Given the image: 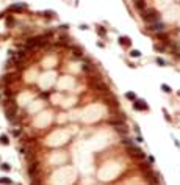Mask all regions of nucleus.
I'll use <instances>...</instances> for the list:
<instances>
[{
	"label": "nucleus",
	"mask_w": 180,
	"mask_h": 185,
	"mask_svg": "<svg viewBox=\"0 0 180 185\" xmlns=\"http://www.w3.org/2000/svg\"><path fill=\"white\" fill-rule=\"evenodd\" d=\"M132 57H139V52L138 50H133L132 52Z\"/></svg>",
	"instance_id": "nucleus-11"
},
{
	"label": "nucleus",
	"mask_w": 180,
	"mask_h": 185,
	"mask_svg": "<svg viewBox=\"0 0 180 185\" xmlns=\"http://www.w3.org/2000/svg\"><path fill=\"white\" fill-rule=\"evenodd\" d=\"M135 108L136 110H147V105L143 102V100H136L135 102Z\"/></svg>",
	"instance_id": "nucleus-5"
},
{
	"label": "nucleus",
	"mask_w": 180,
	"mask_h": 185,
	"mask_svg": "<svg viewBox=\"0 0 180 185\" xmlns=\"http://www.w3.org/2000/svg\"><path fill=\"white\" fill-rule=\"evenodd\" d=\"M0 183L2 185H11L13 182H11V179H8V177H0Z\"/></svg>",
	"instance_id": "nucleus-6"
},
{
	"label": "nucleus",
	"mask_w": 180,
	"mask_h": 185,
	"mask_svg": "<svg viewBox=\"0 0 180 185\" xmlns=\"http://www.w3.org/2000/svg\"><path fill=\"white\" fill-rule=\"evenodd\" d=\"M127 97L133 100V99H135V94H133V93H129V94H127Z\"/></svg>",
	"instance_id": "nucleus-10"
},
{
	"label": "nucleus",
	"mask_w": 180,
	"mask_h": 185,
	"mask_svg": "<svg viewBox=\"0 0 180 185\" xmlns=\"http://www.w3.org/2000/svg\"><path fill=\"white\" fill-rule=\"evenodd\" d=\"M163 28H165V25H163L161 22H155V24L150 25V30H154V32H161Z\"/></svg>",
	"instance_id": "nucleus-4"
},
{
	"label": "nucleus",
	"mask_w": 180,
	"mask_h": 185,
	"mask_svg": "<svg viewBox=\"0 0 180 185\" xmlns=\"http://www.w3.org/2000/svg\"><path fill=\"white\" fill-rule=\"evenodd\" d=\"M136 8L144 10V2H143V0H136Z\"/></svg>",
	"instance_id": "nucleus-7"
},
{
	"label": "nucleus",
	"mask_w": 180,
	"mask_h": 185,
	"mask_svg": "<svg viewBox=\"0 0 180 185\" xmlns=\"http://www.w3.org/2000/svg\"><path fill=\"white\" fill-rule=\"evenodd\" d=\"M144 19L149 21V22H157L158 17H157V14L154 13V11H146V13H144Z\"/></svg>",
	"instance_id": "nucleus-2"
},
{
	"label": "nucleus",
	"mask_w": 180,
	"mask_h": 185,
	"mask_svg": "<svg viewBox=\"0 0 180 185\" xmlns=\"http://www.w3.org/2000/svg\"><path fill=\"white\" fill-rule=\"evenodd\" d=\"M9 168H11V166H9L8 163H3V165H2V169H3V171H9Z\"/></svg>",
	"instance_id": "nucleus-8"
},
{
	"label": "nucleus",
	"mask_w": 180,
	"mask_h": 185,
	"mask_svg": "<svg viewBox=\"0 0 180 185\" xmlns=\"http://www.w3.org/2000/svg\"><path fill=\"white\" fill-rule=\"evenodd\" d=\"M42 44H44L42 38H31L28 41V47H38V46H42Z\"/></svg>",
	"instance_id": "nucleus-3"
},
{
	"label": "nucleus",
	"mask_w": 180,
	"mask_h": 185,
	"mask_svg": "<svg viewBox=\"0 0 180 185\" xmlns=\"http://www.w3.org/2000/svg\"><path fill=\"white\" fill-rule=\"evenodd\" d=\"M127 151L130 152V155H132L133 158L143 160L144 157H146V155H144V152H143V151H141V149H139V147H136L135 144H130V146H127Z\"/></svg>",
	"instance_id": "nucleus-1"
},
{
	"label": "nucleus",
	"mask_w": 180,
	"mask_h": 185,
	"mask_svg": "<svg viewBox=\"0 0 180 185\" xmlns=\"http://www.w3.org/2000/svg\"><path fill=\"white\" fill-rule=\"evenodd\" d=\"M0 140H2V143L6 144V143H8V136H6V135H2V136H0Z\"/></svg>",
	"instance_id": "nucleus-9"
},
{
	"label": "nucleus",
	"mask_w": 180,
	"mask_h": 185,
	"mask_svg": "<svg viewBox=\"0 0 180 185\" xmlns=\"http://www.w3.org/2000/svg\"><path fill=\"white\" fill-rule=\"evenodd\" d=\"M161 88H163V89H165V91H166V93H169V91H171V89H169V86H168V85H163V86H161Z\"/></svg>",
	"instance_id": "nucleus-12"
},
{
	"label": "nucleus",
	"mask_w": 180,
	"mask_h": 185,
	"mask_svg": "<svg viewBox=\"0 0 180 185\" xmlns=\"http://www.w3.org/2000/svg\"><path fill=\"white\" fill-rule=\"evenodd\" d=\"M157 63H158V64H161V66H165V61H163L161 58H158V60H157Z\"/></svg>",
	"instance_id": "nucleus-13"
}]
</instances>
